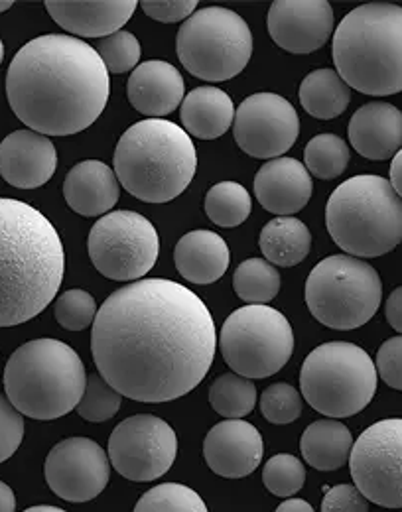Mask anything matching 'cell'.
<instances>
[{"mask_svg": "<svg viewBox=\"0 0 402 512\" xmlns=\"http://www.w3.org/2000/svg\"><path fill=\"white\" fill-rule=\"evenodd\" d=\"M215 349V323L200 296L164 278L113 292L91 333L99 375L121 396L144 404L192 392L209 373Z\"/></svg>", "mask_w": 402, "mask_h": 512, "instance_id": "1", "label": "cell"}, {"mask_svg": "<svg viewBox=\"0 0 402 512\" xmlns=\"http://www.w3.org/2000/svg\"><path fill=\"white\" fill-rule=\"evenodd\" d=\"M14 115L44 136L91 127L111 97L109 71L97 50L67 34H46L18 50L6 73Z\"/></svg>", "mask_w": 402, "mask_h": 512, "instance_id": "2", "label": "cell"}, {"mask_svg": "<svg viewBox=\"0 0 402 512\" xmlns=\"http://www.w3.org/2000/svg\"><path fill=\"white\" fill-rule=\"evenodd\" d=\"M64 272V243L48 217L0 197V327L40 316L60 292Z\"/></svg>", "mask_w": 402, "mask_h": 512, "instance_id": "3", "label": "cell"}, {"mask_svg": "<svg viewBox=\"0 0 402 512\" xmlns=\"http://www.w3.org/2000/svg\"><path fill=\"white\" fill-rule=\"evenodd\" d=\"M334 64L349 89L371 97L402 91V6L353 8L334 34Z\"/></svg>", "mask_w": 402, "mask_h": 512, "instance_id": "4", "label": "cell"}, {"mask_svg": "<svg viewBox=\"0 0 402 512\" xmlns=\"http://www.w3.org/2000/svg\"><path fill=\"white\" fill-rule=\"evenodd\" d=\"M119 184L144 203H168L188 190L198 170L192 136L166 119H144L117 142Z\"/></svg>", "mask_w": 402, "mask_h": 512, "instance_id": "5", "label": "cell"}, {"mask_svg": "<svg viewBox=\"0 0 402 512\" xmlns=\"http://www.w3.org/2000/svg\"><path fill=\"white\" fill-rule=\"evenodd\" d=\"M87 386L81 357L60 339H34L18 347L4 367L12 406L32 420H58L77 408Z\"/></svg>", "mask_w": 402, "mask_h": 512, "instance_id": "6", "label": "cell"}, {"mask_svg": "<svg viewBox=\"0 0 402 512\" xmlns=\"http://www.w3.org/2000/svg\"><path fill=\"white\" fill-rule=\"evenodd\" d=\"M335 245L355 258H377L402 241V199L381 176H355L335 188L326 207Z\"/></svg>", "mask_w": 402, "mask_h": 512, "instance_id": "7", "label": "cell"}, {"mask_svg": "<svg viewBox=\"0 0 402 512\" xmlns=\"http://www.w3.org/2000/svg\"><path fill=\"white\" fill-rule=\"evenodd\" d=\"M377 383L379 373L371 355L347 341L316 347L300 371L304 400L328 418H349L365 410Z\"/></svg>", "mask_w": 402, "mask_h": 512, "instance_id": "8", "label": "cell"}, {"mask_svg": "<svg viewBox=\"0 0 402 512\" xmlns=\"http://www.w3.org/2000/svg\"><path fill=\"white\" fill-rule=\"evenodd\" d=\"M381 300L379 272L355 256H328L314 266L306 280L310 314L337 331L365 325L381 308Z\"/></svg>", "mask_w": 402, "mask_h": 512, "instance_id": "9", "label": "cell"}, {"mask_svg": "<svg viewBox=\"0 0 402 512\" xmlns=\"http://www.w3.org/2000/svg\"><path fill=\"white\" fill-rule=\"evenodd\" d=\"M178 58L186 71L203 81L237 77L253 56L249 24L233 10L207 6L196 10L178 30Z\"/></svg>", "mask_w": 402, "mask_h": 512, "instance_id": "10", "label": "cell"}, {"mask_svg": "<svg viewBox=\"0 0 402 512\" xmlns=\"http://www.w3.org/2000/svg\"><path fill=\"white\" fill-rule=\"evenodd\" d=\"M219 349L227 367L249 381L276 375L292 357L294 331L284 314L268 306L235 310L221 327Z\"/></svg>", "mask_w": 402, "mask_h": 512, "instance_id": "11", "label": "cell"}, {"mask_svg": "<svg viewBox=\"0 0 402 512\" xmlns=\"http://www.w3.org/2000/svg\"><path fill=\"white\" fill-rule=\"evenodd\" d=\"M87 251L105 278L138 282L158 260L160 237L144 215L129 209L113 211L93 225Z\"/></svg>", "mask_w": 402, "mask_h": 512, "instance_id": "12", "label": "cell"}, {"mask_svg": "<svg viewBox=\"0 0 402 512\" xmlns=\"http://www.w3.org/2000/svg\"><path fill=\"white\" fill-rule=\"evenodd\" d=\"M359 493L385 509H402V418L369 426L349 455Z\"/></svg>", "mask_w": 402, "mask_h": 512, "instance_id": "13", "label": "cell"}, {"mask_svg": "<svg viewBox=\"0 0 402 512\" xmlns=\"http://www.w3.org/2000/svg\"><path fill=\"white\" fill-rule=\"evenodd\" d=\"M178 455L176 432L162 418L138 414L123 420L109 438V461L119 475L150 483L170 471Z\"/></svg>", "mask_w": 402, "mask_h": 512, "instance_id": "14", "label": "cell"}, {"mask_svg": "<svg viewBox=\"0 0 402 512\" xmlns=\"http://www.w3.org/2000/svg\"><path fill=\"white\" fill-rule=\"evenodd\" d=\"M233 134L239 148L253 158H282L300 136V117L284 97L255 93L235 111Z\"/></svg>", "mask_w": 402, "mask_h": 512, "instance_id": "15", "label": "cell"}, {"mask_svg": "<svg viewBox=\"0 0 402 512\" xmlns=\"http://www.w3.org/2000/svg\"><path fill=\"white\" fill-rule=\"evenodd\" d=\"M44 475L60 499L87 503L105 491L111 477V461L97 442L69 438L48 453Z\"/></svg>", "mask_w": 402, "mask_h": 512, "instance_id": "16", "label": "cell"}, {"mask_svg": "<svg viewBox=\"0 0 402 512\" xmlns=\"http://www.w3.org/2000/svg\"><path fill=\"white\" fill-rule=\"evenodd\" d=\"M334 32V8L326 0H276L268 10V34L290 54L320 50Z\"/></svg>", "mask_w": 402, "mask_h": 512, "instance_id": "17", "label": "cell"}, {"mask_svg": "<svg viewBox=\"0 0 402 512\" xmlns=\"http://www.w3.org/2000/svg\"><path fill=\"white\" fill-rule=\"evenodd\" d=\"M265 442L261 432L245 420L215 424L203 442V457L213 473L227 479H241L261 465Z\"/></svg>", "mask_w": 402, "mask_h": 512, "instance_id": "18", "label": "cell"}, {"mask_svg": "<svg viewBox=\"0 0 402 512\" xmlns=\"http://www.w3.org/2000/svg\"><path fill=\"white\" fill-rule=\"evenodd\" d=\"M56 168V146L40 132L14 130L0 142V176L18 190L42 188L52 180Z\"/></svg>", "mask_w": 402, "mask_h": 512, "instance_id": "19", "label": "cell"}, {"mask_svg": "<svg viewBox=\"0 0 402 512\" xmlns=\"http://www.w3.org/2000/svg\"><path fill=\"white\" fill-rule=\"evenodd\" d=\"M312 192V176L296 158L282 156L268 160L255 176V195L259 203L278 217H290L304 209Z\"/></svg>", "mask_w": 402, "mask_h": 512, "instance_id": "20", "label": "cell"}, {"mask_svg": "<svg viewBox=\"0 0 402 512\" xmlns=\"http://www.w3.org/2000/svg\"><path fill=\"white\" fill-rule=\"evenodd\" d=\"M136 0H48V14L73 36L107 38L123 30L133 18Z\"/></svg>", "mask_w": 402, "mask_h": 512, "instance_id": "21", "label": "cell"}, {"mask_svg": "<svg viewBox=\"0 0 402 512\" xmlns=\"http://www.w3.org/2000/svg\"><path fill=\"white\" fill-rule=\"evenodd\" d=\"M127 93L138 113L158 119L174 113L182 105L186 85L182 73L174 65L152 60L134 69Z\"/></svg>", "mask_w": 402, "mask_h": 512, "instance_id": "22", "label": "cell"}, {"mask_svg": "<svg viewBox=\"0 0 402 512\" xmlns=\"http://www.w3.org/2000/svg\"><path fill=\"white\" fill-rule=\"evenodd\" d=\"M349 142L367 160L395 158L402 148V113L391 103H367L349 121Z\"/></svg>", "mask_w": 402, "mask_h": 512, "instance_id": "23", "label": "cell"}, {"mask_svg": "<svg viewBox=\"0 0 402 512\" xmlns=\"http://www.w3.org/2000/svg\"><path fill=\"white\" fill-rule=\"evenodd\" d=\"M121 184L113 168L101 160H85L67 172L64 197L83 217L107 215L119 201Z\"/></svg>", "mask_w": 402, "mask_h": 512, "instance_id": "24", "label": "cell"}, {"mask_svg": "<svg viewBox=\"0 0 402 512\" xmlns=\"http://www.w3.org/2000/svg\"><path fill=\"white\" fill-rule=\"evenodd\" d=\"M178 272L192 284H213L229 268V247L213 231H192L184 235L174 251Z\"/></svg>", "mask_w": 402, "mask_h": 512, "instance_id": "25", "label": "cell"}, {"mask_svg": "<svg viewBox=\"0 0 402 512\" xmlns=\"http://www.w3.org/2000/svg\"><path fill=\"white\" fill-rule=\"evenodd\" d=\"M184 130L201 140L223 136L235 121L231 97L219 87H198L180 105Z\"/></svg>", "mask_w": 402, "mask_h": 512, "instance_id": "26", "label": "cell"}, {"mask_svg": "<svg viewBox=\"0 0 402 512\" xmlns=\"http://www.w3.org/2000/svg\"><path fill=\"white\" fill-rule=\"evenodd\" d=\"M353 436L339 420H318L306 428L300 449L308 465L318 471H335L349 461Z\"/></svg>", "mask_w": 402, "mask_h": 512, "instance_id": "27", "label": "cell"}, {"mask_svg": "<svg viewBox=\"0 0 402 512\" xmlns=\"http://www.w3.org/2000/svg\"><path fill=\"white\" fill-rule=\"evenodd\" d=\"M259 245L272 266L290 268L310 255L312 233L296 217H276L263 227Z\"/></svg>", "mask_w": 402, "mask_h": 512, "instance_id": "28", "label": "cell"}, {"mask_svg": "<svg viewBox=\"0 0 402 512\" xmlns=\"http://www.w3.org/2000/svg\"><path fill=\"white\" fill-rule=\"evenodd\" d=\"M300 103L314 119L332 121L349 107L351 91L334 69H316L300 85Z\"/></svg>", "mask_w": 402, "mask_h": 512, "instance_id": "29", "label": "cell"}, {"mask_svg": "<svg viewBox=\"0 0 402 512\" xmlns=\"http://www.w3.org/2000/svg\"><path fill=\"white\" fill-rule=\"evenodd\" d=\"M233 288L247 306H267L280 292V274L265 258H249L237 266Z\"/></svg>", "mask_w": 402, "mask_h": 512, "instance_id": "30", "label": "cell"}, {"mask_svg": "<svg viewBox=\"0 0 402 512\" xmlns=\"http://www.w3.org/2000/svg\"><path fill=\"white\" fill-rule=\"evenodd\" d=\"M211 408L229 420H239L255 410L257 388L253 381L235 373H225L215 379L209 388Z\"/></svg>", "mask_w": 402, "mask_h": 512, "instance_id": "31", "label": "cell"}, {"mask_svg": "<svg viewBox=\"0 0 402 512\" xmlns=\"http://www.w3.org/2000/svg\"><path fill=\"white\" fill-rule=\"evenodd\" d=\"M253 201L237 182H219L205 195V213L219 227H237L251 215Z\"/></svg>", "mask_w": 402, "mask_h": 512, "instance_id": "32", "label": "cell"}, {"mask_svg": "<svg viewBox=\"0 0 402 512\" xmlns=\"http://www.w3.org/2000/svg\"><path fill=\"white\" fill-rule=\"evenodd\" d=\"M306 170L320 180H334L341 176L349 164V146L337 134H318L304 150Z\"/></svg>", "mask_w": 402, "mask_h": 512, "instance_id": "33", "label": "cell"}, {"mask_svg": "<svg viewBox=\"0 0 402 512\" xmlns=\"http://www.w3.org/2000/svg\"><path fill=\"white\" fill-rule=\"evenodd\" d=\"M134 512H207L200 495L180 483H162L146 491Z\"/></svg>", "mask_w": 402, "mask_h": 512, "instance_id": "34", "label": "cell"}, {"mask_svg": "<svg viewBox=\"0 0 402 512\" xmlns=\"http://www.w3.org/2000/svg\"><path fill=\"white\" fill-rule=\"evenodd\" d=\"M123 396L107 383L101 375L87 377V386L81 402L77 404V412L87 422H107L121 408Z\"/></svg>", "mask_w": 402, "mask_h": 512, "instance_id": "35", "label": "cell"}, {"mask_svg": "<svg viewBox=\"0 0 402 512\" xmlns=\"http://www.w3.org/2000/svg\"><path fill=\"white\" fill-rule=\"evenodd\" d=\"M265 487L276 497L296 495L306 481V469L302 461L290 453H280L270 457L263 471Z\"/></svg>", "mask_w": 402, "mask_h": 512, "instance_id": "36", "label": "cell"}, {"mask_svg": "<svg viewBox=\"0 0 402 512\" xmlns=\"http://www.w3.org/2000/svg\"><path fill=\"white\" fill-rule=\"evenodd\" d=\"M302 396L288 383L270 384L261 394V412L270 424H290L302 414Z\"/></svg>", "mask_w": 402, "mask_h": 512, "instance_id": "37", "label": "cell"}, {"mask_svg": "<svg viewBox=\"0 0 402 512\" xmlns=\"http://www.w3.org/2000/svg\"><path fill=\"white\" fill-rule=\"evenodd\" d=\"M97 54L109 73H127L136 69L142 56V48L134 34L121 30L113 36L103 38L97 46Z\"/></svg>", "mask_w": 402, "mask_h": 512, "instance_id": "38", "label": "cell"}, {"mask_svg": "<svg viewBox=\"0 0 402 512\" xmlns=\"http://www.w3.org/2000/svg\"><path fill=\"white\" fill-rule=\"evenodd\" d=\"M97 304L95 298L85 290H67L64 292L54 308V316L58 323L67 331H83L95 323L97 318Z\"/></svg>", "mask_w": 402, "mask_h": 512, "instance_id": "39", "label": "cell"}, {"mask_svg": "<svg viewBox=\"0 0 402 512\" xmlns=\"http://www.w3.org/2000/svg\"><path fill=\"white\" fill-rule=\"evenodd\" d=\"M24 440V416L0 394V463L10 459Z\"/></svg>", "mask_w": 402, "mask_h": 512, "instance_id": "40", "label": "cell"}, {"mask_svg": "<svg viewBox=\"0 0 402 512\" xmlns=\"http://www.w3.org/2000/svg\"><path fill=\"white\" fill-rule=\"evenodd\" d=\"M377 373L395 390H402V335L387 339L377 353Z\"/></svg>", "mask_w": 402, "mask_h": 512, "instance_id": "41", "label": "cell"}, {"mask_svg": "<svg viewBox=\"0 0 402 512\" xmlns=\"http://www.w3.org/2000/svg\"><path fill=\"white\" fill-rule=\"evenodd\" d=\"M146 16L158 22H186L198 8L196 0H142L140 2Z\"/></svg>", "mask_w": 402, "mask_h": 512, "instance_id": "42", "label": "cell"}, {"mask_svg": "<svg viewBox=\"0 0 402 512\" xmlns=\"http://www.w3.org/2000/svg\"><path fill=\"white\" fill-rule=\"evenodd\" d=\"M322 512H369V503L355 485H337L326 493Z\"/></svg>", "mask_w": 402, "mask_h": 512, "instance_id": "43", "label": "cell"}, {"mask_svg": "<svg viewBox=\"0 0 402 512\" xmlns=\"http://www.w3.org/2000/svg\"><path fill=\"white\" fill-rule=\"evenodd\" d=\"M385 316L393 329L402 333V286H399L385 304Z\"/></svg>", "mask_w": 402, "mask_h": 512, "instance_id": "44", "label": "cell"}, {"mask_svg": "<svg viewBox=\"0 0 402 512\" xmlns=\"http://www.w3.org/2000/svg\"><path fill=\"white\" fill-rule=\"evenodd\" d=\"M391 186L402 199V148L397 152L391 164Z\"/></svg>", "mask_w": 402, "mask_h": 512, "instance_id": "45", "label": "cell"}, {"mask_svg": "<svg viewBox=\"0 0 402 512\" xmlns=\"http://www.w3.org/2000/svg\"><path fill=\"white\" fill-rule=\"evenodd\" d=\"M16 511V497L14 491L0 481V512Z\"/></svg>", "mask_w": 402, "mask_h": 512, "instance_id": "46", "label": "cell"}, {"mask_svg": "<svg viewBox=\"0 0 402 512\" xmlns=\"http://www.w3.org/2000/svg\"><path fill=\"white\" fill-rule=\"evenodd\" d=\"M274 512H314L312 505L302 499H288Z\"/></svg>", "mask_w": 402, "mask_h": 512, "instance_id": "47", "label": "cell"}, {"mask_svg": "<svg viewBox=\"0 0 402 512\" xmlns=\"http://www.w3.org/2000/svg\"><path fill=\"white\" fill-rule=\"evenodd\" d=\"M24 512H67L64 509H58V507H50V505H40V507H32V509H26Z\"/></svg>", "mask_w": 402, "mask_h": 512, "instance_id": "48", "label": "cell"}, {"mask_svg": "<svg viewBox=\"0 0 402 512\" xmlns=\"http://www.w3.org/2000/svg\"><path fill=\"white\" fill-rule=\"evenodd\" d=\"M12 0H0V12H6L8 8H12Z\"/></svg>", "mask_w": 402, "mask_h": 512, "instance_id": "49", "label": "cell"}, {"mask_svg": "<svg viewBox=\"0 0 402 512\" xmlns=\"http://www.w3.org/2000/svg\"><path fill=\"white\" fill-rule=\"evenodd\" d=\"M2 60H4V46H2V40H0V64H2Z\"/></svg>", "mask_w": 402, "mask_h": 512, "instance_id": "50", "label": "cell"}]
</instances>
